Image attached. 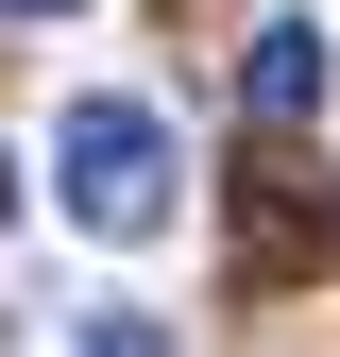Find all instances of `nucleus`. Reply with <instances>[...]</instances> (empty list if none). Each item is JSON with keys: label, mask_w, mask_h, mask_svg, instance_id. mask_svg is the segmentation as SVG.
<instances>
[{"label": "nucleus", "mask_w": 340, "mask_h": 357, "mask_svg": "<svg viewBox=\"0 0 340 357\" xmlns=\"http://www.w3.org/2000/svg\"><path fill=\"white\" fill-rule=\"evenodd\" d=\"M340 255V204H307V170H238V289H289V273H323Z\"/></svg>", "instance_id": "obj_2"}, {"label": "nucleus", "mask_w": 340, "mask_h": 357, "mask_svg": "<svg viewBox=\"0 0 340 357\" xmlns=\"http://www.w3.org/2000/svg\"><path fill=\"white\" fill-rule=\"evenodd\" d=\"M0 17H68V0H0Z\"/></svg>", "instance_id": "obj_5"}, {"label": "nucleus", "mask_w": 340, "mask_h": 357, "mask_svg": "<svg viewBox=\"0 0 340 357\" xmlns=\"http://www.w3.org/2000/svg\"><path fill=\"white\" fill-rule=\"evenodd\" d=\"M323 85H340L323 17H255V52H238V102H255V137H307V119H323Z\"/></svg>", "instance_id": "obj_3"}, {"label": "nucleus", "mask_w": 340, "mask_h": 357, "mask_svg": "<svg viewBox=\"0 0 340 357\" xmlns=\"http://www.w3.org/2000/svg\"><path fill=\"white\" fill-rule=\"evenodd\" d=\"M85 357H170V324H153V306H102V324H85Z\"/></svg>", "instance_id": "obj_4"}, {"label": "nucleus", "mask_w": 340, "mask_h": 357, "mask_svg": "<svg viewBox=\"0 0 340 357\" xmlns=\"http://www.w3.org/2000/svg\"><path fill=\"white\" fill-rule=\"evenodd\" d=\"M0 221H17V153H0Z\"/></svg>", "instance_id": "obj_6"}, {"label": "nucleus", "mask_w": 340, "mask_h": 357, "mask_svg": "<svg viewBox=\"0 0 340 357\" xmlns=\"http://www.w3.org/2000/svg\"><path fill=\"white\" fill-rule=\"evenodd\" d=\"M52 188H68L85 238H153V221H170V119L119 102V85L68 102V119H52Z\"/></svg>", "instance_id": "obj_1"}]
</instances>
